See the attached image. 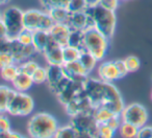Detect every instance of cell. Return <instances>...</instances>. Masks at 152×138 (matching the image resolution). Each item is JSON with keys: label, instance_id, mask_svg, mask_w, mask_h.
I'll return each instance as SVG.
<instances>
[{"label": "cell", "instance_id": "44", "mask_svg": "<svg viewBox=\"0 0 152 138\" xmlns=\"http://www.w3.org/2000/svg\"><path fill=\"white\" fill-rule=\"evenodd\" d=\"M2 19V13H1V12H0V20Z\"/></svg>", "mask_w": 152, "mask_h": 138}, {"label": "cell", "instance_id": "22", "mask_svg": "<svg viewBox=\"0 0 152 138\" xmlns=\"http://www.w3.org/2000/svg\"><path fill=\"white\" fill-rule=\"evenodd\" d=\"M93 114L98 123H106L114 115H116L104 106L96 107L93 111Z\"/></svg>", "mask_w": 152, "mask_h": 138}, {"label": "cell", "instance_id": "15", "mask_svg": "<svg viewBox=\"0 0 152 138\" xmlns=\"http://www.w3.org/2000/svg\"><path fill=\"white\" fill-rule=\"evenodd\" d=\"M47 84L48 87L51 88L54 85H56L64 77H65V72H64L63 65H52V64H48L47 66Z\"/></svg>", "mask_w": 152, "mask_h": 138}, {"label": "cell", "instance_id": "34", "mask_svg": "<svg viewBox=\"0 0 152 138\" xmlns=\"http://www.w3.org/2000/svg\"><path fill=\"white\" fill-rule=\"evenodd\" d=\"M15 64V60H14L13 55L10 52H3L0 53V69L4 68L7 66L13 65Z\"/></svg>", "mask_w": 152, "mask_h": 138}, {"label": "cell", "instance_id": "23", "mask_svg": "<svg viewBox=\"0 0 152 138\" xmlns=\"http://www.w3.org/2000/svg\"><path fill=\"white\" fill-rule=\"evenodd\" d=\"M68 45L79 49H83V30L71 28Z\"/></svg>", "mask_w": 152, "mask_h": 138}, {"label": "cell", "instance_id": "16", "mask_svg": "<svg viewBox=\"0 0 152 138\" xmlns=\"http://www.w3.org/2000/svg\"><path fill=\"white\" fill-rule=\"evenodd\" d=\"M12 84H13V87L15 90L20 92H26L32 87L34 83L31 79V75H28L26 73L19 71V73L15 77V80L12 82Z\"/></svg>", "mask_w": 152, "mask_h": 138}, {"label": "cell", "instance_id": "25", "mask_svg": "<svg viewBox=\"0 0 152 138\" xmlns=\"http://www.w3.org/2000/svg\"><path fill=\"white\" fill-rule=\"evenodd\" d=\"M80 52H81V49L70 46V45H67V46L63 47L64 63L77 61V60L79 59V57H80Z\"/></svg>", "mask_w": 152, "mask_h": 138}, {"label": "cell", "instance_id": "5", "mask_svg": "<svg viewBox=\"0 0 152 138\" xmlns=\"http://www.w3.org/2000/svg\"><path fill=\"white\" fill-rule=\"evenodd\" d=\"M71 123L78 137H98V123L93 112H80L71 116Z\"/></svg>", "mask_w": 152, "mask_h": 138}, {"label": "cell", "instance_id": "1", "mask_svg": "<svg viewBox=\"0 0 152 138\" xmlns=\"http://www.w3.org/2000/svg\"><path fill=\"white\" fill-rule=\"evenodd\" d=\"M83 89L95 108L104 106L116 115H121L125 108L120 92L112 83L88 77L83 84Z\"/></svg>", "mask_w": 152, "mask_h": 138}, {"label": "cell", "instance_id": "3", "mask_svg": "<svg viewBox=\"0 0 152 138\" xmlns=\"http://www.w3.org/2000/svg\"><path fill=\"white\" fill-rule=\"evenodd\" d=\"M58 125L54 117L47 112H39L32 115L27 125L29 136L36 138L55 137Z\"/></svg>", "mask_w": 152, "mask_h": 138}, {"label": "cell", "instance_id": "17", "mask_svg": "<svg viewBox=\"0 0 152 138\" xmlns=\"http://www.w3.org/2000/svg\"><path fill=\"white\" fill-rule=\"evenodd\" d=\"M48 14L53 19L54 23H67L69 22L71 12L67 9V7H55L49 9Z\"/></svg>", "mask_w": 152, "mask_h": 138}, {"label": "cell", "instance_id": "18", "mask_svg": "<svg viewBox=\"0 0 152 138\" xmlns=\"http://www.w3.org/2000/svg\"><path fill=\"white\" fill-rule=\"evenodd\" d=\"M50 39V34L47 30H34V41L32 44L36 47L37 51L39 53H43L45 47L47 46Z\"/></svg>", "mask_w": 152, "mask_h": 138}, {"label": "cell", "instance_id": "46", "mask_svg": "<svg viewBox=\"0 0 152 138\" xmlns=\"http://www.w3.org/2000/svg\"><path fill=\"white\" fill-rule=\"evenodd\" d=\"M151 98H152V94H151Z\"/></svg>", "mask_w": 152, "mask_h": 138}, {"label": "cell", "instance_id": "40", "mask_svg": "<svg viewBox=\"0 0 152 138\" xmlns=\"http://www.w3.org/2000/svg\"><path fill=\"white\" fill-rule=\"evenodd\" d=\"M0 137H9V138H19V137H23V136L21 135L20 133H17V132H14V131H9V132H5V133L1 134L0 135Z\"/></svg>", "mask_w": 152, "mask_h": 138}, {"label": "cell", "instance_id": "2", "mask_svg": "<svg viewBox=\"0 0 152 138\" xmlns=\"http://www.w3.org/2000/svg\"><path fill=\"white\" fill-rule=\"evenodd\" d=\"M93 25L107 38H112L117 25V17L115 12L102 7L100 4L89 5L86 10Z\"/></svg>", "mask_w": 152, "mask_h": 138}, {"label": "cell", "instance_id": "10", "mask_svg": "<svg viewBox=\"0 0 152 138\" xmlns=\"http://www.w3.org/2000/svg\"><path fill=\"white\" fill-rule=\"evenodd\" d=\"M63 69L66 77L73 80V81L85 82L87 80V77H89L88 71L86 70L85 67L81 65V63L78 60L77 61L64 63Z\"/></svg>", "mask_w": 152, "mask_h": 138}, {"label": "cell", "instance_id": "29", "mask_svg": "<svg viewBox=\"0 0 152 138\" xmlns=\"http://www.w3.org/2000/svg\"><path fill=\"white\" fill-rule=\"evenodd\" d=\"M31 79L34 81V83L37 84V85L45 83L47 81V68L39 66L34 70V72L31 75Z\"/></svg>", "mask_w": 152, "mask_h": 138}, {"label": "cell", "instance_id": "31", "mask_svg": "<svg viewBox=\"0 0 152 138\" xmlns=\"http://www.w3.org/2000/svg\"><path fill=\"white\" fill-rule=\"evenodd\" d=\"M124 62L126 64V67L129 72H134V71L139 70L140 67H141V61L135 55H129L124 60Z\"/></svg>", "mask_w": 152, "mask_h": 138}, {"label": "cell", "instance_id": "32", "mask_svg": "<svg viewBox=\"0 0 152 138\" xmlns=\"http://www.w3.org/2000/svg\"><path fill=\"white\" fill-rule=\"evenodd\" d=\"M45 11H48L51 7H67L69 0H39Z\"/></svg>", "mask_w": 152, "mask_h": 138}, {"label": "cell", "instance_id": "36", "mask_svg": "<svg viewBox=\"0 0 152 138\" xmlns=\"http://www.w3.org/2000/svg\"><path fill=\"white\" fill-rule=\"evenodd\" d=\"M98 4H100L102 7L108 10V11L116 12L119 5V0H100Z\"/></svg>", "mask_w": 152, "mask_h": 138}, {"label": "cell", "instance_id": "11", "mask_svg": "<svg viewBox=\"0 0 152 138\" xmlns=\"http://www.w3.org/2000/svg\"><path fill=\"white\" fill-rule=\"evenodd\" d=\"M98 75H99V79H101L104 82H107V83H113V82L121 79L120 71H119L115 61L103 62L100 64L98 67Z\"/></svg>", "mask_w": 152, "mask_h": 138}, {"label": "cell", "instance_id": "6", "mask_svg": "<svg viewBox=\"0 0 152 138\" xmlns=\"http://www.w3.org/2000/svg\"><path fill=\"white\" fill-rule=\"evenodd\" d=\"M24 12L17 7H9L2 13V21L7 27V37L10 39H16L24 30L23 22Z\"/></svg>", "mask_w": 152, "mask_h": 138}, {"label": "cell", "instance_id": "19", "mask_svg": "<svg viewBox=\"0 0 152 138\" xmlns=\"http://www.w3.org/2000/svg\"><path fill=\"white\" fill-rule=\"evenodd\" d=\"M16 92H17V90L12 89L5 85L0 86V113L7 112L10 100L15 95Z\"/></svg>", "mask_w": 152, "mask_h": 138}, {"label": "cell", "instance_id": "28", "mask_svg": "<svg viewBox=\"0 0 152 138\" xmlns=\"http://www.w3.org/2000/svg\"><path fill=\"white\" fill-rule=\"evenodd\" d=\"M88 7H89V4H88L87 0H69V2L67 4V9L71 13L86 11Z\"/></svg>", "mask_w": 152, "mask_h": 138}, {"label": "cell", "instance_id": "8", "mask_svg": "<svg viewBox=\"0 0 152 138\" xmlns=\"http://www.w3.org/2000/svg\"><path fill=\"white\" fill-rule=\"evenodd\" d=\"M120 116L123 121L137 125V128H142L146 125L148 121L147 109L144 106H142L141 104H137V103L125 106Z\"/></svg>", "mask_w": 152, "mask_h": 138}, {"label": "cell", "instance_id": "9", "mask_svg": "<svg viewBox=\"0 0 152 138\" xmlns=\"http://www.w3.org/2000/svg\"><path fill=\"white\" fill-rule=\"evenodd\" d=\"M47 63L52 65H63L64 64V55H63V46L55 42L50 36L49 42L43 51Z\"/></svg>", "mask_w": 152, "mask_h": 138}, {"label": "cell", "instance_id": "38", "mask_svg": "<svg viewBox=\"0 0 152 138\" xmlns=\"http://www.w3.org/2000/svg\"><path fill=\"white\" fill-rule=\"evenodd\" d=\"M121 123H122V119L120 120V118H119V115H114V116H113L106 123H107L110 128H113L115 131H118L119 128H120Z\"/></svg>", "mask_w": 152, "mask_h": 138}, {"label": "cell", "instance_id": "26", "mask_svg": "<svg viewBox=\"0 0 152 138\" xmlns=\"http://www.w3.org/2000/svg\"><path fill=\"white\" fill-rule=\"evenodd\" d=\"M55 137L58 138H72V137H78V134L76 132V130L74 129L73 125L70 123V125H64V127H58L57 132L55 134Z\"/></svg>", "mask_w": 152, "mask_h": 138}, {"label": "cell", "instance_id": "21", "mask_svg": "<svg viewBox=\"0 0 152 138\" xmlns=\"http://www.w3.org/2000/svg\"><path fill=\"white\" fill-rule=\"evenodd\" d=\"M139 130H140V128H137V125H132V123H127V121L122 120L118 131H119V134L121 135V137L133 138V137H137Z\"/></svg>", "mask_w": 152, "mask_h": 138}, {"label": "cell", "instance_id": "12", "mask_svg": "<svg viewBox=\"0 0 152 138\" xmlns=\"http://www.w3.org/2000/svg\"><path fill=\"white\" fill-rule=\"evenodd\" d=\"M70 32H71V27L67 23H54L52 27L49 30L51 38L63 47L68 45Z\"/></svg>", "mask_w": 152, "mask_h": 138}, {"label": "cell", "instance_id": "7", "mask_svg": "<svg viewBox=\"0 0 152 138\" xmlns=\"http://www.w3.org/2000/svg\"><path fill=\"white\" fill-rule=\"evenodd\" d=\"M34 109V100L26 92L17 91L10 100L7 113L13 116H27Z\"/></svg>", "mask_w": 152, "mask_h": 138}, {"label": "cell", "instance_id": "43", "mask_svg": "<svg viewBox=\"0 0 152 138\" xmlns=\"http://www.w3.org/2000/svg\"><path fill=\"white\" fill-rule=\"evenodd\" d=\"M11 0H0V5H4L7 3H9Z\"/></svg>", "mask_w": 152, "mask_h": 138}, {"label": "cell", "instance_id": "45", "mask_svg": "<svg viewBox=\"0 0 152 138\" xmlns=\"http://www.w3.org/2000/svg\"><path fill=\"white\" fill-rule=\"evenodd\" d=\"M151 133H152V127H151Z\"/></svg>", "mask_w": 152, "mask_h": 138}, {"label": "cell", "instance_id": "14", "mask_svg": "<svg viewBox=\"0 0 152 138\" xmlns=\"http://www.w3.org/2000/svg\"><path fill=\"white\" fill-rule=\"evenodd\" d=\"M42 14L43 11H39V10H34V9L27 10V11L24 12L23 22H24L25 30H31V32L39 30Z\"/></svg>", "mask_w": 152, "mask_h": 138}, {"label": "cell", "instance_id": "35", "mask_svg": "<svg viewBox=\"0 0 152 138\" xmlns=\"http://www.w3.org/2000/svg\"><path fill=\"white\" fill-rule=\"evenodd\" d=\"M12 130V125L10 119L7 118L3 113H0V135L5 132H9Z\"/></svg>", "mask_w": 152, "mask_h": 138}, {"label": "cell", "instance_id": "33", "mask_svg": "<svg viewBox=\"0 0 152 138\" xmlns=\"http://www.w3.org/2000/svg\"><path fill=\"white\" fill-rule=\"evenodd\" d=\"M16 39H17L22 45H31L32 41H34V32L24 28Z\"/></svg>", "mask_w": 152, "mask_h": 138}, {"label": "cell", "instance_id": "20", "mask_svg": "<svg viewBox=\"0 0 152 138\" xmlns=\"http://www.w3.org/2000/svg\"><path fill=\"white\" fill-rule=\"evenodd\" d=\"M78 61L80 62L81 65L85 67V69L88 71V73H90V72H92V70H94V68H95L98 60L88 50L81 49L80 57H79Z\"/></svg>", "mask_w": 152, "mask_h": 138}, {"label": "cell", "instance_id": "24", "mask_svg": "<svg viewBox=\"0 0 152 138\" xmlns=\"http://www.w3.org/2000/svg\"><path fill=\"white\" fill-rule=\"evenodd\" d=\"M18 73H19V66L17 64H13V65L7 66V67L0 69L1 77L5 82H10V83H12L15 80V77H17Z\"/></svg>", "mask_w": 152, "mask_h": 138}, {"label": "cell", "instance_id": "4", "mask_svg": "<svg viewBox=\"0 0 152 138\" xmlns=\"http://www.w3.org/2000/svg\"><path fill=\"white\" fill-rule=\"evenodd\" d=\"M110 44V38L104 36L95 26H90L83 30V49L91 52L98 61L106 55Z\"/></svg>", "mask_w": 152, "mask_h": 138}, {"label": "cell", "instance_id": "39", "mask_svg": "<svg viewBox=\"0 0 152 138\" xmlns=\"http://www.w3.org/2000/svg\"><path fill=\"white\" fill-rule=\"evenodd\" d=\"M115 62H116L117 67H118L119 71H120L121 77H124L125 75L129 72L128 69H127V67H126V64H125L124 60H117V61H115Z\"/></svg>", "mask_w": 152, "mask_h": 138}, {"label": "cell", "instance_id": "42", "mask_svg": "<svg viewBox=\"0 0 152 138\" xmlns=\"http://www.w3.org/2000/svg\"><path fill=\"white\" fill-rule=\"evenodd\" d=\"M100 0H87V2L89 5H95V4H98L99 3Z\"/></svg>", "mask_w": 152, "mask_h": 138}, {"label": "cell", "instance_id": "37", "mask_svg": "<svg viewBox=\"0 0 152 138\" xmlns=\"http://www.w3.org/2000/svg\"><path fill=\"white\" fill-rule=\"evenodd\" d=\"M11 40L9 37H0V53L10 52L11 48Z\"/></svg>", "mask_w": 152, "mask_h": 138}, {"label": "cell", "instance_id": "13", "mask_svg": "<svg viewBox=\"0 0 152 138\" xmlns=\"http://www.w3.org/2000/svg\"><path fill=\"white\" fill-rule=\"evenodd\" d=\"M68 24H69V26L71 28L80 30H85L88 27H90V26H94L86 11L71 13Z\"/></svg>", "mask_w": 152, "mask_h": 138}, {"label": "cell", "instance_id": "41", "mask_svg": "<svg viewBox=\"0 0 152 138\" xmlns=\"http://www.w3.org/2000/svg\"><path fill=\"white\" fill-rule=\"evenodd\" d=\"M0 37H7V27H5L4 23H3L2 19L0 20Z\"/></svg>", "mask_w": 152, "mask_h": 138}, {"label": "cell", "instance_id": "30", "mask_svg": "<svg viewBox=\"0 0 152 138\" xmlns=\"http://www.w3.org/2000/svg\"><path fill=\"white\" fill-rule=\"evenodd\" d=\"M116 132L107 123H98V137L112 138L115 136Z\"/></svg>", "mask_w": 152, "mask_h": 138}, {"label": "cell", "instance_id": "27", "mask_svg": "<svg viewBox=\"0 0 152 138\" xmlns=\"http://www.w3.org/2000/svg\"><path fill=\"white\" fill-rule=\"evenodd\" d=\"M18 66H19L20 72H23V73H26V75H31L32 73L34 72V70H36L37 68H38L40 65H39L37 62L28 59V60H26V61L20 63Z\"/></svg>", "mask_w": 152, "mask_h": 138}]
</instances>
